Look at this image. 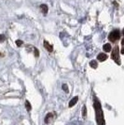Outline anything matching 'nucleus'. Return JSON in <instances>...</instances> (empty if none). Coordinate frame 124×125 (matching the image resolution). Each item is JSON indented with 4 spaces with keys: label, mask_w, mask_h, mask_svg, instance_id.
I'll return each mask as SVG.
<instances>
[{
    "label": "nucleus",
    "mask_w": 124,
    "mask_h": 125,
    "mask_svg": "<svg viewBox=\"0 0 124 125\" xmlns=\"http://www.w3.org/2000/svg\"><path fill=\"white\" fill-rule=\"evenodd\" d=\"M93 107L95 111V120L97 125H105V120L103 118V112L102 108V104L98 97L93 96Z\"/></svg>",
    "instance_id": "obj_1"
},
{
    "label": "nucleus",
    "mask_w": 124,
    "mask_h": 125,
    "mask_svg": "<svg viewBox=\"0 0 124 125\" xmlns=\"http://www.w3.org/2000/svg\"><path fill=\"white\" fill-rule=\"evenodd\" d=\"M111 58L113 59L114 61L116 62V63L118 65H120V58H119V49L118 46L114 47V49L112 50V53H111Z\"/></svg>",
    "instance_id": "obj_2"
},
{
    "label": "nucleus",
    "mask_w": 124,
    "mask_h": 125,
    "mask_svg": "<svg viewBox=\"0 0 124 125\" xmlns=\"http://www.w3.org/2000/svg\"><path fill=\"white\" fill-rule=\"evenodd\" d=\"M119 38H120V31H119V29L113 30V31L109 34V36H108V39L111 42H113V43L116 42L117 40H119Z\"/></svg>",
    "instance_id": "obj_3"
},
{
    "label": "nucleus",
    "mask_w": 124,
    "mask_h": 125,
    "mask_svg": "<svg viewBox=\"0 0 124 125\" xmlns=\"http://www.w3.org/2000/svg\"><path fill=\"white\" fill-rule=\"evenodd\" d=\"M44 48H45L49 52H53V46H52V44H50L47 40H44Z\"/></svg>",
    "instance_id": "obj_4"
},
{
    "label": "nucleus",
    "mask_w": 124,
    "mask_h": 125,
    "mask_svg": "<svg viewBox=\"0 0 124 125\" xmlns=\"http://www.w3.org/2000/svg\"><path fill=\"white\" fill-rule=\"evenodd\" d=\"M107 58H108V56L105 53H102V52L97 55V60L100 61V62H104L105 60H107Z\"/></svg>",
    "instance_id": "obj_5"
},
{
    "label": "nucleus",
    "mask_w": 124,
    "mask_h": 125,
    "mask_svg": "<svg viewBox=\"0 0 124 125\" xmlns=\"http://www.w3.org/2000/svg\"><path fill=\"white\" fill-rule=\"evenodd\" d=\"M78 96H75V97H73L72 99L70 100V102H69V104H68V106H69V107L74 106L75 104L78 103Z\"/></svg>",
    "instance_id": "obj_6"
},
{
    "label": "nucleus",
    "mask_w": 124,
    "mask_h": 125,
    "mask_svg": "<svg viewBox=\"0 0 124 125\" xmlns=\"http://www.w3.org/2000/svg\"><path fill=\"white\" fill-rule=\"evenodd\" d=\"M103 50L105 52H109L112 51V47H111V44L110 43H105L103 46Z\"/></svg>",
    "instance_id": "obj_7"
},
{
    "label": "nucleus",
    "mask_w": 124,
    "mask_h": 125,
    "mask_svg": "<svg viewBox=\"0 0 124 125\" xmlns=\"http://www.w3.org/2000/svg\"><path fill=\"white\" fill-rule=\"evenodd\" d=\"M52 118H53V113H48L45 117V120H44L45 123H49L52 120Z\"/></svg>",
    "instance_id": "obj_8"
},
{
    "label": "nucleus",
    "mask_w": 124,
    "mask_h": 125,
    "mask_svg": "<svg viewBox=\"0 0 124 125\" xmlns=\"http://www.w3.org/2000/svg\"><path fill=\"white\" fill-rule=\"evenodd\" d=\"M40 10H41V11L44 14H47L48 10H49V8H48V6L46 4H42V5H40Z\"/></svg>",
    "instance_id": "obj_9"
},
{
    "label": "nucleus",
    "mask_w": 124,
    "mask_h": 125,
    "mask_svg": "<svg viewBox=\"0 0 124 125\" xmlns=\"http://www.w3.org/2000/svg\"><path fill=\"white\" fill-rule=\"evenodd\" d=\"M90 66L93 69H96V68L98 67V62L97 61H95V60H93V61H91L90 62Z\"/></svg>",
    "instance_id": "obj_10"
},
{
    "label": "nucleus",
    "mask_w": 124,
    "mask_h": 125,
    "mask_svg": "<svg viewBox=\"0 0 124 125\" xmlns=\"http://www.w3.org/2000/svg\"><path fill=\"white\" fill-rule=\"evenodd\" d=\"M25 108H26V110H27L28 112H30V111L32 110V105H31L30 102H29L28 100H26V101H25Z\"/></svg>",
    "instance_id": "obj_11"
},
{
    "label": "nucleus",
    "mask_w": 124,
    "mask_h": 125,
    "mask_svg": "<svg viewBox=\"0 0 124 125\" xmlns=\"http://www.w3.org/2000/svg\"><path fill=\"white\" fill-rule=\"evenodd\" d=\"M82 117L83 118H86L87 117V106L84 104L82 107Z\"/></svg>",
    "instance_id": "obj_12"
},
{
    "label": "nucleus",
    "mask_w": 124,
    "mask_h": 125,
    "mask_svg": "<svg viewBox=\"0 0 124 125\" xmlns=\"http://www.w3.org/2000/svg\"><path fill=\"white\" fill-rule=\"evenodd\" d=\"M62 90H63V91L66 93V94H68V93H69V89H68L67 84H62Z\"/></svg>",
    "instance_id": "obj_13"
},
{
    "label": "nucleus",
    "mask_w": 124,
    "mask_h": 125,
    "mask_svg": "<svg viewBox=\"0 0 124 125\" xmlns=\"http://www.w3.org/2000/svg\"><path fill=\"white\" fill-rule=\"evenodd\" d=\"M34 54H35V56H36V58L39 57V51H38L36 47L34 48Z\"/></svg>",
    "instance_id": "obj_14"
},
{
    "label": "nucleus",
    "mask_w": 124,
    "mask_h": 125,
    "mask_svg": "<svg viewBox=\"0 0 124 125\" xmlns=\"http://www.w3.org/2000/svg\"><path fill=\"white\" fill-rule=\"evenodd\" d=\"M22 44H23V41H22V40H20V39L16 40V45H17L18 47H21Z\"/></svg>",
    "instance_id": "obj_15"
},
{
    "label": "nucleus",
    "mask_w": 124,
    "mask_h": 125,
    "mask_svg": "<svg viewBox=\"0 0 124 125\" xmlns=\"http://www.w3.org/2000/svg\"><path fill=\"white\" fill-rule=\"evenodd\" d=\"M6 39V37L4 35H0V42H4Z\"/></svg>",
    "instance_id": "obj_16"
},
{
    "label": "nucleus",
    "mask_w": 124,
    "mask_h": 125,
    "mask_svg": "<svg viewBox=\"0 0 124 125\" xmlns=\"http://www.w3.org/2000/svg\"><path fill=\"white\" fill-rule=\"evenodd\" d=\"M120 53H121V54H124V46H123V48L120 50Z\"/></svg>",
    "instance_id": "obj_17"
},
{
    "label": "nucleus",
    "mask_w": 124,
    "mask_h": 125,
    "mask_svg": "<svg viewBox=\"0 0 124 125\" xmlns=\"http://www.w3.org/2000/svg\"><path fill=\"white\" fill-rule=\"evenodd\" d=\"M121 44H122V46H124V38L121 40Z\"/></svg>",
    "instance_id": "obj_18"
},
{
    "label": "nucleus",
    "mask_w": 124,
    "mask_h": 125,
    "mask_svg": "<svg viewBox=\"0 0 124 125\" xmlns=\"http://www.w3.org/2000/svg\"><path fill=\"white\" fill-rule=\"evenodd\" d=\"M3 56H4V55H3V53H1V52H0V57H3Z\"/></svg>",
    "instance_id": "obj_19"
},
{
    "label": "nucleus",
    "mask_w": 124,
    "mask_h": 125,
    "mask_svg": "<svg viewBox=\"0 0 124 125\" xmlns=\"http://www.w3.org/2000/svg\"><path fill=\"white\" fill-rule=\"evenodd\" d=\"M122 34L124 35V28H123V30H122Z\"/></svg>",
    "instance_id": "obj_20"
}]
</instances>
